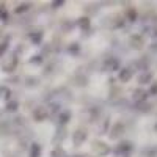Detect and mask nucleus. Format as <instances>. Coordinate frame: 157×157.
Segmentation results:
<instances>
[{
    "label": "nucleus",
    "instance_id": "1",
    "mask_svg": "<svg viewBox=\"0 0 157 157\" xmlns=\"http://www.w3.org/2000/svg\"><path fill=\"white\" fill-rule=\"evenodd\" d=\"M33 116H35L36 121H43V120H46V116H47V110L44 107H38L33 112Z\"/></svg>",
    "mask_w": 157,
    "mask_h": 157
},
{
    "label": "nucleus",
    "instance_id": "2",
    "mask_svg": "<svg viewBox=\"0 0 157 157\" xmlns=\"http://www.w3.org/2000/svg\"><path fill=\"white\" fill-rule=\"evenodd\" d=\"M85 138H86V132H83V130H75L74 132V143L75 145H82L85 141Z\"/></svg>",
    "mask_w": 157,
    "mask_h": 157
},
{
    "label": "nucleus",
    "instance_id": "3",
    "mask_svg": "<svg viewBox=\"0 0 157 157\" xmlns=\"http://www.w3.org/2000/svg\"><path fill=\"white\" fill-rule=\"evenodd\" d=\"M130 77H132V69H130V68H124V69L120 72V78H121L123 82L130 80Z\"/></svg>",
    "mask_w": 157,
    "mask_h": 157
},
{
    "label": "nucleus",
    "instance_id": "4",
    "mask_svg": "<svg viewBox=\"0 0 157 157\" xmlns=\"http://www.w3.org/2000/svg\"><path fill=\"white\" fill-rule=\"evenodd\" d=\"M118 66H120V61H118L116 58H110V60H107V63H105V69H109V71H113V69H116Z\"/></svg>",
    "mask_w": 157,
    "mask_h": 157
},
{
    "label": "nucleus",
    "instance_id": "5",
    "mask_svg": "<svg viewBox=\"0 0 157 157\" xmlns=\"http://www.w3.org/2000/svg\"><path fill=\"white\" fill-rule=\"evenodd\" d=\"M130 44H132V47H134V49H140V47L143 46V38L135 35L132 39H130Z\"/></svg>",
    "mask_w": 157,
    "mask_h": 157
},
{
    "label": "nucleus",
    "instance_id": "6",
    "mask_svg": "<svg viewBox=\"0 0 157 157\" xmlns=\"http://www.w3.org/2000/svg\"><path fill=\"white\" fill-rule=\"evenodd\" d=\"M123 129H124V127H123L121 123H116V124L113 126V129H112V134H110V135H112V137H120V135L123 134V132H121Z\"/></svg>",
    "mask_w": 157,
    "mask_h": 157
},
{
    "label": "nucleus",
    "instance_id": "7",
    "mask_svg": "<svg viewBox=\"0 0 157 157\" xmlns=\"http://www.w3.org/2000/svg\"><path fill=\"white\" fill-rule=\"evenodd\" d=\"M146 96H148V94H146L143 90H135V93H134V99H135V101H145Z\"/></svg>",
    "mask_w": 157,
    "mask_h": 157
},
{
    "label": "nucleus",
    "instance_id": "8",
    "mask_svg": "<svg viewBox=\"0 0 157 157\" xmlns=\"http://www.w3.org/2000/svg\"><path fill=\"white\" fill-rule=\"evenodd\" d=\"M130 149H132V145H130V143H121V146L116 149V152H124V155H126V152H129Z\"/></svg>",
    "mask_w": 157,
    "mask_h": 157
},
{
    "label": "nucleus",
    "instance_id": "9",
    "mask_svg": "<svg viewBox=\"0 0 157 157\" xmlns=\"http://www.w3.org/2000/svg\"><path fill=\"white\" fill-rule=\"evenodd\" d=\"M151 78H152V74L151 72H145V74L140 75V83H149Z\"/></svg>",
    "mask_w": 157,
    "mask_h": 157
},
{
    "label": "nucleus",
    "instance_id": "10",
    "mask_svg": "<svg viewBox=\"0 0 157 157\" xmlns=\"http://www.w3.org/2000/svg\"><path fill=\"white\" fill-rule=\"evenodd\" d=\"M39 154H41V148H39V145H36V143H33V146H32V154H30V157H39Z\"/></svg>",
    "mask_w": 157,
    "mask_h": 157
},
{
    "label": "nucleus",
    "instance_id": "11",
    "mask_svg": "<svg viewBox=\"0 0 157 157\" xmlns=\"http://www.w3.org/2000/svg\"><path fill=\"white\" fill-rule=\"evenodd\" d=\"M69 116H71V113H69V112H63V113L60 115V123H61V124L68 123V121H69Z\"/></svg>",
    "mask_w": 157,
    "mask_h": 157
},
{
    "label": "nucleus",
    "instance_id": "12",
    "mask_svg": "<svg viewBox=\"0 0 157 157\" xmlns=\"http://www.w3.org/2000/svg\"><path fill=\"white\" fill-rule=\"evenodd\" d=\"M78 25H80L82 29H86V27H90V19H88V17H82L80 21H78Z\"/></svg>",
    "mask_w": 157,
    "mask_h": 157
},
{
    "label": "nucleus",
    "instance_id": "13",
    "mask_svg": "<svg viewBox=\"0 0 157 157\" xmlns=\"http://www.w3.org/2000/svg\"><path fill=\"white\" fill-rule=\"evenodd\" d=\"M16 109H17V102H16V101L8 102V105H6V110H8V112H14Z\"/></svg>",
    "mask_w": 157,
    "mask_h": 157
},
{
    "label": "nucleus",
    "instance_id": "14",
    "mask_svg": "<svg viewBox=\"0 0 157 157\" xmlns=\"http://www.w3.org/2000/svg\"><path fill=\"white\" fill-rule=\"evenodd\" d=\"M94 145H96V143H94ZM99 145H101V146H98V145L94 146V148H96V149H98L99 152H101V151H102V154L109 152V149H107V146H105V143H99Z\"/></svg>",
    "mask_w": 157,
    "mask_h": 157
},
{
    "label": "nucleus",
    "instance_id": "15",
    "mask_svg": "<svg viewBox=\"0 0 157 157\" xmlns=\"http://www.w3.org/2000/svg\"><path fill=\"white\" fill-rule=\"evenodd\" d=\"M29 3H22V5H19V8H16V13H24V11H27L29 10Z\"/></svg>",
    "mask_w": 157,
    "mask_h": 157
},
{
    "label": "nucleus",
    "instance_id": "16",
    "mask_svg": "<svg viewBox=\"0 0 157 157\" xmlns=\"http://www.w3.org/2000/svg\"><path fill=\"white\" fill-rule=\"evenodd\" d=\"M127 16H129V21H135V17H137V14H135V11L134 10H129V13H127Z\"/></svg>",
    "mask_w": 157,
    "mask_h": 157
},
{
    "label": "nucleus",
    "instance_id": "17",
    "mask_svg": "<svg viewBox=\"0 0 157 157\" xmlns=\"http://www.w3.org/2000/svg\"><path fill=\"white\" fill-rule=\"evenodd\" d=\"M52 155H54V157H64V152L61 149H57V151L52 152Z\"/></svg>",
    "mask_w": 157,
    "mask_h": 157
},
{
    "label": "nucleus",
    "instance_id": "18",
    "mask_svg": "<svg viewBox=\"0 0 157 157\" xmlns=\"http://www.w3.org/2000/svg\"><path fill=\"white\" fill-rule=\"evenodd\" d=\"M6 47H8L6 43H2V44H0V55H3V52L6 50Z\"/></svg>",
    "mask_w": 157,
    "mask_h": 157
},
{
    "label": "nucleus",
    "instance_id": "19",
    "mask_svg": "<svg viewBox=\"0 0 157 157\" xmlns=\"http://www.w3.org/2000/svg\"><path fill=\"white\" fill-rule=\"evenodd\" d=\"M149 94H157V83H154L149 90Z\"/></svg>",
    "mask_w": 157,
    "mask_h": 157
},
{
    "label": "nucleus",
    "instance_id": "20",
    "mask_svg": "<svg viewBox=\"0 0 157 157\" xmlns=\"http://www.w3.org/2000/svg\"><path fill=\"white\" fill-rule=\"evenodd\" d=\"M58 107H60L58 104H52V105H50V112H57V110H58Z\"/></svg>",
    "mask_w": 157,
    "mask_h": 157
},
{
    "label": "nucleus",
    "instance_id": "21",
    "mask_svg": "<svg viewBox=\"0 0 157 157\" xmlns=\"http://www.w3.org/2000/svg\"><path fill=\"white\" fill-rule=\"evenodd\" d=\"M32 38H33V41L36 43V41H39V39H41V33H39V35H33Z\"/></svg>",
    "mask_w": 157,
    "mask_h": 157
},
{
    "label": "nucleus",
    "instance_id": "22",
    "mask_svg": "<svg viewBox=\"0 0 157 157\" xmlns=\"http://www.w3.org/2000/svg\"><path fill=\"white\" fill-rule=\"evenodd\" d=\"M74 157H82V155H74Z\"/></svg>",
    "mask_w": 157,
    "mask_h": 157
}]
</instances>
